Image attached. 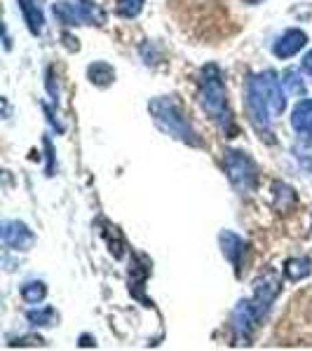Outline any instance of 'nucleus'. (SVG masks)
<instances>
[{
	"label": "nucleus",
	"instance_id": "obj_18",
	"mask_svg": "<svg viewBox=\"0 0 312 351\" xmlns=\"http://www.w3.org/2000/svg\"><path fill=\"white\" fill-rule=\"evenodd\" d=\"M146 0H118V12H120L122 16H136L141 12V8H144Z\"/></svg>",
	"mask_w": 312,
	"mask_h": 351
},
{
	"label": "nucleus",
	"instance_id": "obj_7",
	"mask_svg": "<svg viewBox=\"0 0 312 351\" xmlns=\"http://www.w3.org/2000/svg\"><path fill=\"white\" fill-rule=\"evenodd\" d=\"M258 80H260V84H263V92H265V99H268V104H270L272 117H280L287 108V99H285V92H282V84L285 82L277 77L275 71L260 73Z\"/></svg>",
	"mask_w": 312,
	"mask_h": 351
},
{
	"label": "nucleus",
	"instance_id": "obj_3",
	"mask_svg": "<svg viewBox=\"0 0 312 351\" xmlns=\"http://www.w3.org/2000/svg\"><path fill=\"white\" fill-rule=\"evenodd\" d=\"M148 108H151L153 120H155V124L162 129L164 134L174 136V138L183 141V143H190V145L200 143V141L195 138V132L190 129L188 120H186L181 106L172 99V96H160V99H153Z\"/></svg>",
	"mask_w": 312,
	"mask_h": 351
},
{
	"label": "nucleus",
	"instance_id": "obj_15",
	"mask_svg": "<svg viewBox=\"0 0 312 351\" xmlns=\"http://www.w3.org/2000/svg\"><path fill=\"white\" fill-rule=\"evenodd\" d=\"M45 295H47V288H45L43 281H33V284H26L24 288H21V298H24L28 304L43 302Z\"/></svg>",
	"mask_w": 312,
	"mask_h": 351
},
{
	"label": "nucleus",
	"instance_id": "obj_1",
	"mask_svg": "<svg viewBox=\"0 0 312 351\" xmlns=\"http://www.w3.org/2000/svg\"><path fill=\"white\" fill-rule=\"evenodd\" d=\"M282 291V279L275 269L268 267L254 284V295L249 300H242L240 307L235 309V330L240 339H249L263 316L270 311V304Z\"/></svg>",
	"mask_w": 312,
	"mask_h": 351
},
{
	"label": "nucleus",
	"instance_id": "obj_10",
	"mask_svg": "<svg viewBox=\"0 0 312 351\" xmlns=\"http://www.w3.org/2000/svg\"><path fill=\"white\" fill-rule=\"evenodd\" d=\"M219 241H221V248H223V256L230 260L232 267H235V271L240 274L242 258H245V253H247V241L242 239V237H237L235 232H228V230L221 232Z\"/></svg>",
	"mask_w": 312,
	"mask_h": 351
},
{
	"label": "nucleus",
	"instance_id": "obj_17",
	"mask_svg": "<svg viewBox=\"0 0 312 351\" xmlns=\"http://www.w3.org/2000/svg\"><path fill=\"white\" fill-rule=\"evenodd\" d=\"M275 197H277L275 206L280 208V211H287L285 199H289L291 204H296V192H293V190L289 188V185H285V183H275Z\"/></svg>",
	"mask_w": 312,
	"mask_h": 351
},
{
	"label": "nucleus",
	"instance_id": "obj_4",
	"mask_svg": "<svg viewBox=\"0 0 312 351\" xmlns=\"http://www.w3.org/2000/svg\"><path fill=\"white\" fill-rule=\"evenodd\" d=\"M245 96H247V112H249V120H252L254 129L260 134V138L265 136L268 141H272L270 122L275 120V117H272L270 104H268V99H265L263 84H260L258 75H252L247 80Z\"/></svg>",
	"mask_w": 312,
	"mask_h": 351
},
{
	"label": "nucleus",
	"instance_id": "obj_22",
	"mask_svg": "<svg viewBox=\"0 0 312 351\" xmlns=\"http://www.w3.org/2000/svg\"><path fill=\"white\" fill-rule=\"evenodd\" d=\"M310 143H312V138H310Z\"/></svg>",
	"mask_w": 312,
	"mask_h": 351
},
{
	"label": "nucleus",
	"instance_id": "obj_8",
	"mask_svg": "<svg viewBox=\"0 0 312 351\" xmlns=\"http://www.w3.org/2000/svg\"><path fill=\"white\" fill-rule=\"evenodd\" d=\"M33 241H36V237H33V232L28 230L24 223H19V220H8V223H3V243L8 248L28 251V248L33 246Z\"/></svg>",
	"mask_w": 312,
	"mask_h": 351
},
{
	"label": "nucleus",
	"instance_id": "obj_12",
	"mask_svg": "<svg viewBox=\"0 0 312 351\" xmlns=\"http://www.w3.org/2000/svg\"><path fill=\"white\" fill-rule=\"evenodd\" d=\"M19 8H21V12H24V19H26V24H28V31H31L33 36L43 33L45 19H43L41 8L36 5V0H19Z\"/></svg>",
	"mask_w": 312,
	"mask_h": 351
},
{
	"label": "nucleus",
	"instance_id": "obj_5",
	"mask_svg": "<svg viewBox=\"0 0 312 351\" xmlns=\"http://www.w3.org/2000/svg\"><path fill=\"white\" fill-rule=\"evenodd\" d=\"M54 16L66 26L104 24V12L92 0H59L54 3Z\"/></svg>",
	"mask_w": 312,
	"mask_h": 351
},
{
	"label": "nucleus",
	"instance_id": "obj_2",
	"mask_svg": "<svg viewBox=\"0 0 312 351\" xmlns=\"http://www.w3.org/2000/svg\"><path fill=\"white\" fill-rule=\"evenodd\" d=\"M200 106L223 132H228V134L232 132L228 92H225L223 73H221V68L216 64L204 66L200 73Z\"/></svg>",
	"mask_w": 312,
	"mask_h": 351
},
{
	"label": "nucleus",
	"instance_id": "obj_6",
	"mask_svg": "<svg viewBox=\"0 0 312 351\" xmlns=\"http://www.w3.org/2000/svg\"><path fill=\"white\" fill-rule=\"evenodd\" d=\"M225 173H228L230 183L240 192H252L258 183V169L247 152L228 150L225 152Z\"/></svg>",
	"mask_w": 312,
	"mask_h": 351
},
{
	"label": "nucleus",
	"instance_id": "obj_14",
	"mask_svg": "<svg viewBox=\"0 0 312 351\" xmlns=\"http://www.w3.org/2000/svg\"><path fill=\"white\" fill-rule=\"evenodd\" d=\"M87 73H89V80H92L96 87H106V84H111L113 80H115V71H113L109 64H104V61L89 66Z\"/></svg>",
	"mask_w": 312,
	"mask_h": 351
},
{
	"label": "nucleus",
	"instance_id": "obj_9",
	"mask_svg": "<svg viewBox=\"0 0 312 351\" xmlns=\"http://www.w3.org/2000/svg\"><path fill=\"white\" fill-rule=\"evenodd\" d=\"M308 45V36H305L303 31H298V28H289L287 33H282L280 38H277V43L272 45V52H275L277 59H291V56H296L300 49Z\"/></svg>",
	"mask_w": 312,
	"mask_h": 351
},
{
	"label": "nucleus",
	"instance_id": "obj_11",
	"mask_svg": "<svg viewBox=\"0 0 312 351\" xmlns=\"http://www.w3.org/2000/svg\"><path fill=\"white\" fill-rule=\"evenodd\" d=\"M291 127L298 134H308L312 132V99H305L293 108L291 112Z\"/></svg>",
	"mask_w": 312,
	"mask_h": 351
},
{
	"label": "nucleus",
	"instance_id": "obj_13",
	"mask_svg": "<svg viewBox=\"0 0 312 351\" xmlns=\"http://www.w3.org/2000/svg\"><path fill=\"white\" fill-rule=\"evenodd\" d=\"M310 271H312V263L308 258H291V260H287V265H285V274H287V279H291V281L308 279Z\"/></svg>",
	"mask_w": 312,
	"mask_h": 351
},
{
	"label": "nucleus",
	"instance_id": "obj_20",
	"mask_svg": "<svg viewBox=\"0 0 312 351\" xmlns=\"http://www.w3.org/2000/svg\"><path fill=\"white\" fill-rule=\"evenodd\" d=\"M300 68H303L305 75L312 77V52H308V54L303 56V64H300Z\"/></svg>",
	"mask_w": 312,
	"mask_h": 351
},
{
	"label": "nucleus",
	"instance_id": "obj_19",
	"mask_svg": "<svg viewBox=\"0 0 312 351\" xmlns=\"http://www.w3.org/2000/svg\"><path fill=\"white\" fill-rule=\"evenodd\" d=\"M54 311L52 309H43V311H28V321H33L36 326H52Z\"/></svg>",
	"mask_w": 312,
	"mask_h": 351
},
{
	"label": "nucleus",
	"instance_id": "obj_16",
	"mask_svg": "<svg viewBox=\"0 0 312 351\" xmlns=\"http://www.w3.org/2000/svg\"><path fill=\"white\" fill-rule=\"evenodd\" d=\"M282 82H285V87L289 89V94H293V96L305 94V84H303V80H300V73L293 71V68L282 75Z\"/></svg>",
	"mask_w": 312,
	"mask_h": 351
},
{
	"label": "nucleus",
	"instance_id": "obj_21",
	"mask_svg": "<svg viewBox=\"0 0 312 351\" xmlns=\"http://www.w3.org/2000/svg\"><path fill=\"white\" fill-rule=\"evenodd\" d=\"M245 3H249V5H258V3H263V0H245Z\"/></svg>",
	"mask_w": 312,
	"mask_h": 351
}]
</instances>
